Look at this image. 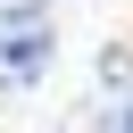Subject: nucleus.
<instances>
[{
  "mask_svg": "<svg viewBox=\"0 0 133 133\" xmlns=\"http://www.w3.org/2000/svg\"><path fill=\"white\" fill-rule=\"evenodd\" d=\"M50 58H58L50 17H8V25H0V91L42 83V75H50Z\"/></svg>",
  "mask_w": 133,
  "mask_h": 133,
  "instance_id": "1",
  "label": "nucleus"
},
{
  "mask_svg": "<svg viewBox=\"0 0 133 133\" xmlns=\"http://www.w3.org/2000/svg\"><path fill=\"white\" fill-rule=\"evenodd\" d=\"M8 17H42V0H0V25Z\"/></svg>",
  "mask_w": 133,
  "mask_h": 133,
  "instance_id": "2",
  "label": "nucleus"
},
{
  "mask_svg": "<svg viewBox=\"0 0 133 133\" xmlns=\"http://www.w3.org/2000/svg\"><path fill=\"white\" fill-rule=\"evenodd\" d=\"M116 133H133V100H125V108H116Z\"/></svg>",
  "mask_w": 133,
  "mask_h": 133,
  "instance_id": "3",
  "label": "nucleus"
}]
</instances>
